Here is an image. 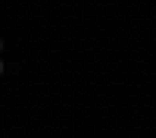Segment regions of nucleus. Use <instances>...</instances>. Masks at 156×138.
Wrapping results in <instances>:
<instances>
[{
	"instance_id": "obj_1",
	"label": "nucleus",
	"mask_w": 156,
	"mask_h": 138,
	"mask_svg": "<svg viewBox=\"0 0 156 138\" xmlns=\"http://www.w3.org/2000/svg\"><path fill=\"white\" fill-rule=\"evenodd\" d=\"M0 72H3V63H0Z\"/></svg>"
}]
</instances>
